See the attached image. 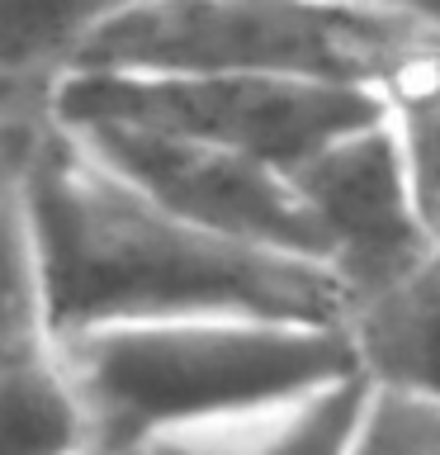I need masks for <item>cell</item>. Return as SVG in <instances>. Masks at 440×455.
Listing matches in <instances>:
<instances>
[{"label":"cell","instance_id":"10","mask_svg":"<svg viewBox=\"0 0 440 455\" xmlns=\"http://www.w3.org/2000/svg\"><path fill=\"white\" fill-rule=\"evenodd\" d=\"M109 0H0V81L57 100Z\"/></svg>","mask_w":440,"mask_h":455},{"label":"cell","instance_id":"14","mask_svg":"<svg viewBox=\"0 0 440 455\" xmlns=\"http://www.w3.org/2000/svg\"><path fill=\"white\" fill-rule=\"evenodd\" d=\"M81 455H114V451H95V446H90V451H81Z\"/></svg>","mask_w":440,"mask_h":455},{"label":"cell","instance_id":"6","mask_svg":"<svg viewBox=\"0 0 440 455\" xmlns=\"http://www.w3.org/2000/svg\"><path fill=\"white\" fill-rule=\"evenodd\" d=\"M99 156L114 176H123L152 204H161L176 219L218 233L241 247H261L279 256L318 261V237L308 228V213L298 204L284 171L261 166L251 156L185 142L147 128H114V124H57Z\"/></svg>","mask_w":440,"mask_h":455},{"label":"cell","instance_id":"5","mask_svg":"<svg viewBox=\"0 0 440 455\" xmlns=\"http://www.w3.org/2000/svg\"><path fill=\"white\" fill-rule=\"evenodd\" d=\"M289 185L346 313L393 290L440 251L389 114L322 148L294 171Z\"/></svg>","mask_w":440,"mask_h":455},{"label":"cell","instance_id":"9","mask_svg":"<svg viewBox=\"0 0 440 455\" xmlns=\"http://www.w3.org/2000/svg\"><path fill=\"white\" fill-rule=\"evenodd\" d=\"M369 412V384L346 379L279 408L170 432L114 455H346Z\"/></svg>","mask_w":440,"mask_h":455},{"label":"cell","instance_id":"1","mask_svg":"<svg viewBox=\"0 0 440 455\" xmlns=\"http://www.w3.org/2000/svg\"><path fill=\"white\" fill-rule=\"evenodd\" d=\"M24 209L62 337L190 318L346 327L326 266L241 247L176 219L114 176L57 119L28 162Z\"/></svg>","mask_w":440,"mask_h":455},{"label":"cell","instance_id":"3","mask_svg":"<svg viewBox=\"0 0 440 455\" xmlns=\"http://www.w3.org/2000/svg\"><path fill=\"white\" fill-rule=\"evenodd\" d=\"M426 0H109L76 76H265L389 91Z\"/></svg>","mask_w":440,"mask_h":455},{"label":"cell","instance_id":"7","mask_svg":"<svg viewBox=\"0 0 440 455\" xmlns=\"http://www.w3.org/2000/svg\"><path fill=\"white\" fill-rule=\"evenodd\" d=\"M90 451L67 341L43 284L24 185L0 195V455Z\"/></svg>","mask_w":440,"mask_h":455},{"label":"cell","instance_id":"12","mask_svg":"<svg viewBox=\"0 0 440 455\" xmlns=\"http://www.w3.org/2000/svg\"><path fill=\"white\" fill-rule=\"evenodd\" d=\"M52 119H28V124H0V195L20 190L28 176V162H34L43 133H48Z\"/></svg>","mask_w":440,"mask_h":455},{"label":"cell","instance_id":"13","mask_svg":"<svg viewBox=\"0 0 440 455\" xmlns=\"http://www.w3.org/2000/svg\"><path fill=\"white\" fill-rule=\"evenodd\" d=\"M28 119H52V100L0 81V124H28Z\"/></svg>","mask_w":440,"mask_h":455},{"label":"cell","instance_id":"2","mask_svg":"<svg viewBox=\"0 0 440 455\" xmlns=\"http://www.w3.org/2000/svg\"><path fill=\"white\" fill-rule=\"evenodd\" d=\"M62 341L95 451H133L360 379L336 323L190 318Z\"/></svg>","mask_w":440,"mask_h":455},{"label":"cell","instance_id":"15","mask_svg":"<svg viewBox=\"0 0 440 455\" xmlns=\"http://www.w3.org/2000/svg\"><path fill=\"white\" fill-rule=\"evenodd\" d=\"M436 242H440V219H436Z\"/></svg>","mask_w":440,"mask_h":455},{"label":"cell","instance_id":"11","mask_svg":"<svg viewBox=\"0 0 440 455\" xmlns=\"http://www.w3.org/2000/svg\"><path fill=\"white\" fill-rule=\"evenodd\" d=\"M346 455H440V412L369 389V412Z\"/></svg>","mask_w":440,"mask_h":455},{"label":"cell","instance_id":"8","mask_svg":"<svg viewBox=\"0 0 440 455\" xmlns=\"http://www.w3.org/2000/svg\"><path fill=\"white\" fill-rule=\"evenodd\" d=\"M355 370L374 394L440 412V251L346 313Z\"/></svg>","mask_w":440,"mask_h":455},{"label":"cell","instance_id":"4","mask_svg":"<svg viewBox=\"0 0 440 455\" xmlns=\"http://www.w3.org/2000/svg\"><path fill=\"white\" fill-rule=\"evenodd\" d=\"M389 114L379 91L265 76H71L57 124H114L204 142L294 176L322 148Z\"/></svg>","mask_w":440,"mask_h":455}]
</instances>
